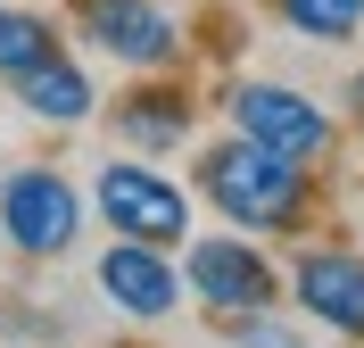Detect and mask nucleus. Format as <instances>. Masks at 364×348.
I'll use <instances>...</instances> for the list:
<instances>
[{
    "label": "nucleus",
    "instance_id": "0eeeda50",
    "mask_svg": "<svg viewBox=\"0 0 364 348\" xmlns=\"http://www.w3.org/2000/svg\"><path fill=\"white\" fill-rule=\"evenodd\" d=\"M290 290H298V307H306L315 324L364 340V257H356V249H315V257H298Z\"/></svg>",
    "mask_w": 364,
    "mask_h": 348
},
{
    "label": "nucleus",
    "instance_id": "6e6552de",
    "mask_svg": "<svg viewBox=\"0 0 364 348\" xmlns=\"http://www.w3.org/2000/svg\"><path fill=\"white\" fill-rule=\"evenodd\" d=\"M100 290H108V307H124V315H141V324H158V315H174L182 274L166 265V249H149V241H116V249L100 257Z\"/></svg>",
    "mask_w": 364,
    "mask_h": 348
},
{
    "label": "nucleus",
    "instance_id": "423d86ee",
    "mask_svg": "<svg viewBox=\"0 0 364 348\" xmlns=\"http://www.w3.org/2000/svg\"><path fill=\"white\" fill-rule=\"evenodd\" d=\"M83 33L108 50V58H124V67H166L182 50L174 17H166L158 0H83Z\"/></svg>",
    "mask_w": 364,
    "mask_h": 348
},
{
    "label": "nucleus",
    "instance_id": "20e7f679",
    "mask_svg": "<svg viewBox=\"0 0 364 348\" xmlns=\"http://www.w3.org/2000/svg\"><path fill=\"white\" fill-rule=\"evenodd\" d=\"M182 290H199L215 315H265V307L282 299V274H273L249 241H224V232H215V241H191Z\"/></svg>",
    "mask_w": 364,
    "mask_h": 348
},
{
    "label": "nucleus",
    "instance_id": "ddd939ff",
    "mask_svg": "<svg viewBox=\"0 0 364 348\" xmlns=\"http://www.w3.org/2000/svg\"><path fill=\"white\" fill-rule=\"evenodd\" d=\"M240 348H306V340H290V332H273V324H240Z\"/></svg>",
    "mask_w": 364,
    "mask_h": 348
},
{
    "label": "nucleus",
    "instance_id": "f03ea898",
    "mask_svg": "<svg viewBox=\"0 0 364 348\" xmlns=\"http://www.w3.org/2000/svg\"><path fill=\"white\" fill-rule=\"evenodd\" d=\"M91 199H100V216L116 224V241H149V249H174L182 232H191V199H182V183H166L158 166H141V158L100 166Z\"/></svg>",
    "mask_w": 364,
    "mask_h": 348
},
{
    "label": "nucleus",
    "instance_id": "7ed1b4c3",
    "mask_svg": "<svg viewBox=\"0 0 364 348\" xmlns=\"http://www.w3.org/2000/svg\"><path fill=\"white\" fill-rule=\"evenodd\" d=\"M75 232H83V191L67 174H50V166H17L9 183H0V241L25 257H58L75 249Z\"/></svg>",
    "mask_w": 364,
    "mask_h": 348
},
{
    "label": "nucleus",
    "instance_id": "9d476101",
    "mask_svg": "<svg viewBox=\"0 0 364 348\" xmlns=\"http://www.w3.org/2000/svg\"><path fill=\"white\" fill-rule=\"evenodd\" d=\"M182 125H191L182 92H133L124 100V141H133V149H174Z\"/></svg>",
    "mask_w": 364,
    "mask_h": 348
},
{
    "label": "nucleus",
    "instance_id": "1a4fd4ad",
    "mask_svg": "<svg viewBox=\"0 0 364 348\" xmlns=\"http://www.w3.org/2000/svg\"><path fill=\"white\" fill-rule=\"evenodd\" d=\"M17 100H25V116H42V125H83L91 116V75L67 67V58H42V67L17 75Z\"/></svg>",
    "mask_w": 364,
    "mask_h": 348
},
{
    "label": "nucleus",
    "instance_id": "4468645a",
    "mask_svg": "<svg viewBox=\"0 0 364 348\" xmlns=\"http://www.w3.org/2000/svg\"><path fill=\"white\" fill-rule=\"evenodd\" d=\"M356 116H364V83H356Z\"/></svg>",
    "mask_w": 364,
    "mask_h": 348
},
{
    "label": "nucleus",
    "instance_id": "39448f33",
    "mask_svg": "<svg viewBox=\"0 0 364 348\" xmlns=\"http://www.w3.org/2000/svg\"><path fill=\"white\" fill-rule=\"evenodd\" d=\"M232 133H249V141H265V149L306 166V158L331 149V116L306 92H290V83H240L232 92Z\"/></svg>",
    "mask_w": 364,
    "mask_h": 348
},
{
    "label": "nucleus",
    "instance_id": "9b49d317",
    "mask_svg": "<svg viewBox=\"0 0 364 348\" xmlns=\"http://www.w3.org/2000/svg\"><path fill=\"white\" fill-rule=\"evenodd\" d=\"M42 58H58V25L33 17V9H0V75L17 83V75L42 67Z\"/></svg>",
    "mask_w": 364,
    "mask_h": 348
},
{
    "label": "nucleus",
    "instance_id": "f8f14e48",
    "mask_svg": "<svg viewBox=\"0 0 364 348\" xmlns=\"http://www.w3.org/2000/svg\"><path fill=\"white\" fill-rule=\"evenodd\" d=\"M273 9H282V25L306 33V42H348L364 25V0H273Z\"/></svg>",
    "mask_w": 364,
    "mask_h": 348
},
{
    "label": "nucleus",
    "instance_id": "f257e3e1",
    "mask_svg": "<svg viewBox=\"0 0 364 348\" xmlns=\"http://www.w3.org/2000/svg\"><path fill=\"white\" fill-rule=\"evenodd\" d=\"M199 191L224 208V224H240V232H290L298 216H306V166L282 158V149H265V141H249V133L215 141L199 158Z\"/></svg>",
    "mask_w": 364,
    "mask_h": 348
}]
</instances>
